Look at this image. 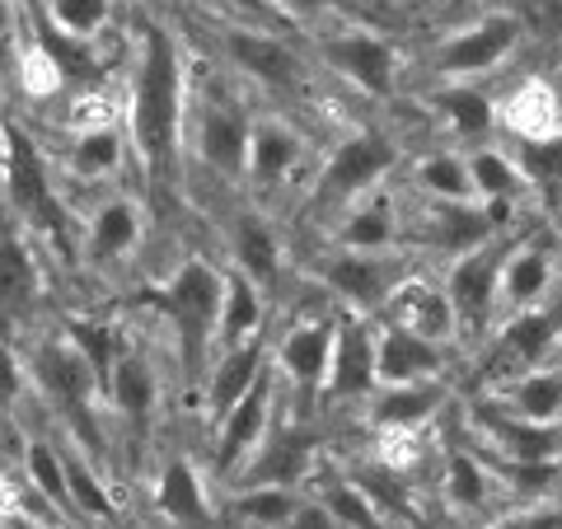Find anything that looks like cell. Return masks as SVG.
I'll return each instance as SVG.
<instances>
[{"label": "cell", "instance_id": "cell-38", "mask_svg": "<svg viewBox=\"0 0 562 529\" xmlns=\"http://www.w3.org/2000/svg\"><path fill=\"white\" fill-rule=\"evenodd\" d=\"M301 502L305 497L291 483H258V487L244 492V497H235L231 510H235V520L254 525V529H281L295 510H301Z\"/></svg>", "mask_w": 562, "mask_h": 529}, {"label": "cell", "instance_id": "cell-26", "mask_svg": "<svg viewBox=\"0 0 562 529\" xmlns=\"http://www.w3.org/2000/svg\"><path fill=\"white\" fill-rule=\"evenodd\" d=\"M492 235H502V230L492 225L483 202H431V211L422 216V239L450 258L479 249Z\"/></svg>", "mask_w": 562, "mask_h": 529}, {"label": "cell", "instance_id": "cell-25", "mask_svg": "<svg viewBox=\"0 0 562 529\" xmlns=\"http://www.w3.org/2000/svg\"><path fill=\"white\" fill-rule=\"evenodd\" d=\"M446 403V384L441 380H413V384H380L371 394V421L380 431H417L441 413Z\"/></svg>", "mask_w": 562, "mask_h": 529}, {"label": "cell", "instance_id": "cell-3", "mask_svg": "<svg viewBox=\"0 0 562 529\" xmlns=\"http://www.w3.org/2000/svg\"><path fill=\"white\" fill-rule=\"evenodd\" d=\"M249 132L254 117L235 94H198L188 99V127H183V146L192 150L211 179L244 188V169H249Z\"/></svg>", "mask_w": 562, "mask_h": 529}, {"label": "cell", "instance_id": "cell-35", "mask_svg": "<svg viewBox=\"0 0 562 529\" xmlns=\"http://www.w3.org/2000/svg\"><path fill=\"white\" fill-rule=\"evenodd\" d=\"M61 338L80 351L85 365L94 370L99 390H109V375H113V365H117V357H122V347H127L122 328L109 324V319H66Z\"/></svg>", "mask_w": 562, "mask_h": 529}, {"label": "cell", "instance_id": "cell-11", "mask_svg": "<svg viewBox=\"0 0 562 529\" xmlns=\"http://www.w3.org/2000/svg\"><path fill=\"white\" fill-rule=\"evenodd\" d=\"M562 342V309H520L506 319V328L492 338L487 357H483V380L487 384H506L549 361V351Z\"/></svg>", "mask_w": 562, "mask_h": 529}, {"label": "cell", "instance_id": "cell-16", "mask_svg": "<svg viewBox=\"0 0 562 529\" xmlns=\"http://www.w3.org/2000/svg\"><path fill=\"white\" fill-rule=\"evenodd\" d=\"M380 390L375 375V328L361 319H338V342H333V361H328V380L324 394L328 398H371Z\"/></svg>", "mask_w": 562, "mask_h": 529}, {"label": "cell", "instance_id": "cell-30", "mask_svg": "<svg viewBox=\"0 0 562 529\" xmlns=\"http://www.w3.org/2000/svg\"><path fill=\"white\" fill-rule=\"evenodd\" d=\"M431 113L446 122V127L460 140H483L497 127V103H492L473 80H446L431 90Z\"/></svg>", "mask_w": 562, "mask_h": 529}, {"label": "cell", "instance_id": "cell-17", "mask_svg": "<svg viewBox=\"0 0 562 529\" xmlns=\"http://www.w3.org/2000/svg\"><path fill=\"white\" fill-rule=\"evenodd\" d=\"M262 375H268V342H262V333L239 347L216 351L206 365V380H202V408L211 413V421L221 413H231Z\"/></svg>", "mask_w": 562, "mask_h": 529}, {"label": "cell", "instance_id": "cell-29", "mask_svg": "<svg viewBox=\"0 0 562 529\" xmlns=\"http://www.w3.org/2000/svg\"><path fill=\"white\" fill-rule=\"evenodd\" d=\"M43 300V268L20 230H0V314L20 319Z\"/></svg>", "mask_w": 562, "mask_h": 529}, {"label": "cell", "instance_id": "cell-21", "mask_svg": "<svg viewBox=\"0 0 562 529\" xmlns=\"http://www.w3.org/2000/svg\"><path fill=\"white\" fill-rule=\"evenodd\" d=\"M103 398H109V408L127 421V427H136V431L150 427L155 403H160V375H155V361L146 357V347H136V342L122 347Z\"/></svg>", "mask_w": 562, "mask_h": 529}, {"label": "cell", "instance_id": "cell-2", "mask_svg": "<svg viewBox=\"0 0 562 529\" xmlns=\"http://www.w3.org/2000/svg\"><path fill=\"white\" fill-rule=\"evenodd\" d=\"M221 300H225V272L206 258H183L165 286L140 291V305H150L173 328L179 361L188 384L206 380V365L216 357V328H221Z\"/></svg>", "mask_w": 562, "mask_h": 529}, {"label": "cell", "instance_id": "cell-52", "mask_svg": "<svg viewBox=\"0 0 562 529\" xmlns=\"http://www.w3.org/2000/svg\"><path fill=\"white\" fill-rule=\"evenodd\" d=\"M549 85H553V99H558V117H562V66H558L553 76H549Z\"/></svg>", "mask_w": 562, "mask_h": 529}, {"label": "cell", "instance_id": "cell-28", "mask_svg": "<svg viewBox=\"0 0 562 529\" xmlns=\"http://www.w3.org/2000/svg\"><path fill=\"white\" fill-rule=\"evenodd\" d=\"M155 510L188 529H202L211 520V502H206V483L198 464L183 460V454H169L160 464V479H155Z\"/></svg>", "mask_w": 562, "mask_h": 529}, {"label": "cell", "instance_id": "cell-6", "mask_svg": "<svg viewBox=\"0 0 562 529\" xmlns=\"http://www.w3.org/2000/svg\"><path fill=\"white\" fill-rule=\"evenodd\" d=\"M520 38H525L520 14L492 10V14H483V20H473V24H464V29L446 33V38L436 43V52H431V66L441 70L446 80L487 76V70H497V66L520 47Z\"/></svg>", "mask_w": 562, "mask_h": 529}, {"label": "cell", "instance_id": "cell-39", "mask_svg": "<svg viewBox=\"0 0 562 529\" xmlns=\"http://www.w3.org/2000/svg\"><path fill=\"white\" fill-rule=\"evenodd\" d=\"M441 492L454 510H483L492 502V473L479 454L469 450H450L446 454V479H441Z\"/></svg>", "mask_w": 562, "mask_h": 529}, {"label": "cell", "instance_id": "cell-34", "mask_svg": "<svg viewBox=\"0 0 562 529\" xmlns=\"http://www.w3.org/2000/svg\"><path fill=\"white\" fill-rule=\"evenodd\" d=\"M262 286H254L244 272H225V300H221V328H216V351L239 347L262 333Z\"/></svg>", "mask_w": 562, "mask_h": 529}, {"label": "cell", "instance_id": "cell-27", "mask_svg": "<svg viewBox=\"0 0 562 529\" xmlns=\"http://www.w3.org/2000/svg\"><path fill=\"white\" fill-rule=\"evenodd\" d=\"M403 235V221H398V206L390 198H357L347 206V216L333 235V249H351V254H390Z\"/></svg>", "mask_w": 562, "mask_h": 529}, {"label": "cell", "instance_id": "cell-8", "mask_svg": "<svg viewBox=\"0 0 562 529\" xmlns=\"http://www.w3.org/2000/svg\"><path fill=\"white\" fill-rule=\"evenodd\" d=\"M24 365H29V380L38 384L47 403H57L66 413L70 427H80L85 436H99V427H90V408H94V398H103V390L76 347L66 338H52L43 347H33V357Z\"/></svg>", "mask_w": 562, "mask_h": 529}, {"label": "cell", "instance_id": "cell-23", "mask_svg": "<svg viewBox=\"0 0 562 529\" xmlns=\"http://www.w3.org/2000/svg\"><path fill=\"white\" fill-rule=\"evenodd\" d=\"M140 230H146L140 206L132 198H109L85 225V254H90L94 268H113V262L136 254Z\"/></svg>", "mask_w": 562, "mask_h": 529}, {"label": "cell", "instance_id": "cell-18", "mask_svg": "<svg viewBox=\"0 0 562 529\" xmlns=\"http://www.w3.org/2000/svg\"><path fill=\"white\" fill-rule=\"evenodd\" d=\"M558 281V254L543 239H512L502 262V286H497V309H535Z\"/></svg>", "mask_w": 562, "mask_h": 529}, {"label": "cell", "instance_id": "cell-12", "mask_svg": "<svg viewBox=\"0 0 562 529\" xmlns=\"http://www.w3.org/2000/svg\"><path fill=\"white\" fill-rule=\"evenodd\" d=\"M272 394H277V380L268 370L231 413L216 417V440H211V473L216 479H235V473H244L258 460L262 440H268V421H272Z\"/></svg>", "mask_w": 562, "mask_h": 529}, {"label": "cell", "instance_id": "cell-53", "mask_svg": "<svg viewBox=\"0 0 562 529\" xmlns=\"http://www.w3.org/2000/svg\"><path fill=\"white\" fill-rule=\"evenodd\" d=\"M0 525H5V506H0Z\"/></svg>", "mask_w": 562, "mask_h": 529}, {"label": "cell", "instance_id": "cell-44", "mask_svg": "<svg viewBox=\"0 0 562 529\" xmlns=\"http://www.w3.org/2000/svg\"><path fill=\"white\" fill-rule=\"evenodd\" d=\"M324 506H328V516L338 520V529H380V516H384V510L371 502V492H366L357 479L328 483Z\"/></svg>", "mask_w": 562, "mask_h": 529}, {"label": "cell", "instance_id": "cell-31", "mask_svg": "<svg viewBox=\"0 0 562 529\" xmlns=\"http://www.w3.org/2000/svg\"><path fill=\"white\" fill-rule=\"evenodd\" d=\"M122 160H127V136H122V127H113V122H90L85 132H76V140H70V150H66V169L85 183L113 179Z\"/></svg>", "mask_w": 562, "mask_h": 529}, {"label": "cell", "instance_id": "cell-4", "mask_svg": "<svg viewBox=\"0 0 562 529\" xmlns=\"http://www.w3.org/2000/svg\"><path fill=\"white\" fill-rule=\"evenodd\" d=\"M0 198L38 235H57L66 225V211L57 202V188H52L38 140L24 127H14V122L5 127V136H0Z\"/></svg>", "mask_w": 562, "mask_h": 529}, {"label": "cell", "instance_id": "cell-51", "mask_svg": "<svg viewBox=\"0 0 562 529\" xmlns=\"http://www.w3.org/2000/svg\"><path fill=\"white\" fill-rule=\"evenodd\" d=\"M0 529H47V525L29 520V516H5V525H0Z\"/></svg>", "mask_w": 562, "mask_h": 529}, {"label": "cell", "instance_id": "cell-15", "mask_svg": "<svg viewBox=\"0 0 562 529\" xmlns=\"http://www.w3.org/2000/svg\"><path fill=\"white\" fill-rule=\"evenodd\" d=\"M479 431L502 464H558L562 460V421H525L506 408H479Z\"/></svg>", "mask_w": 562, "mask_h": 529}, {"label": "cell", "instance_id": "cell-37", "mask_svg": "<svg viewBox=\"0 0 562 529\" xmlns=\"http://www.w3.org/2000/svg\"><path fill=\"white\" fill-rule=\"evenodd\" d=\"M469 179H473V198L479 202H520L525 192V179L516 160L506 150H473L469 155Z\"/></svg>", "mask_w": 562, "mask_h": 529}, {"label": "cell", "instance_id": "cell-19", "mask_svg": "<svg viewBox=\"0 0 562 529\" xmlns=\"http://www.w3.org/2000/svg\"><path fill=\"white\" fill-rule=\"evenodd\" d=\"M333 342H338V319L333 314H314L305 324H291L286 338L277 347V361L286 370V380L305 394H319L328 380V361H333Z\"/></svg>", "mask_w": 562, "mask_h": 529}, {"label": "cell", "instance_id": "cell-32", "mask_svg": "<svg viewBox=\"0 0 562 529\" xmlns=\"http://www.w3.org/2000/svg\"><path fill=\"white\" fill-rule=\"evenodd\" d=\"M497 390L506 413H516L525 421H562V370L553 365H535L525 375L497 384Z\"/></svg>", "mask_w": 562, "mask_h": 529}, {"label": "cell", "instance_id": "cell-49", "mask_svg": "<svg viewBox=\"0 0 562 529\" xmlns=\"http://www.w3.org/2000/svg\"><path fill=\"white\" fill-rule=\"evenodd\" d=\"M502 529H562V502H543L516 520H502Z\"/></svg>", "mask_w": 562, "mask_h": 529}, {"label": "cell", "instance_id": "cell-5", "mask_svg": "<svg viewBox=\"0 0 562 529\" xmlns=\"http://www.w3.org/2000/svg\"><path fill=\"white\" fill-rule=\"evenodd\" d=\"M394 160L398 146L384 132H351L328 150L324 173L314 183V206H351L394 169Z\"/></svg>", "mask_w": 562, "mask_h": 529}, {"label": "cell", "instance_id": "cell-1", "mask_svg": "<svg viewBox=\"0 0 562 529\" xmlns=\"http://www.w3.org/2000/svg\"><path fill=\"white\" fill-rule=\"evenodd\" d=\"M188 70L179 38L165 24H140V52L132 76L127 132L136 146L140 173L155 198L179 188L183 173V127H188Z\"/></svg>", "mask_w": 562, "mask_h": 529}, {"label": "cell", "instance_id": "cell-41", "mask_svg": "<svg viewBox=\"0 0 562 529\" xmlns=\"http://www.w3.org/2000/svg\"><path fill=\"white\" fill-rule=\"evenodd\" d=\"M24 483L38 492L47 506H61L70 510V497H66V450L52 446V440L33 436L24 446Z\"/></svg>", "mask_w": 562, "mask_h": 529}, {"label": "cell", "instance_id": "cell-7", "mask_svg": "<svg viewBox=\"0 0 562 529\" xmlns=\"http://www.w3.org/2000/svg\"><path fill=\"white\" fill-rule=\"evenodd\" d=\"M221 52L225 61H231L235 70H244L254 85H262V90L272 94H301L310 85V61L301 57V52L291 47L286 33H272V29H225L221 33Z\"/></svg>", "mask_w": 562, "mask_h": 529}, {"label": "cell", "instance_id": "cell-45", "mask_svg": "<svg viewBox=\"0 0 562 529\" xmlns=\"http://www.w3.org/2000/svg\"><path fill=\"white\" fill-rule=\"evenodd\" d=\"M202 5H211L225 24H235V29H272V33H286L295 24L291 14L277 5V0H202Z\"/></svg>", "mask_w": 562, "mask_h": 529}, {"label": "cell", "instance_id": "cell-47", "mask_svg": "<svg viewBox=\"0 0 562 529\" xmlns=\"http://www.w3.org/2000/svg\"><path fill=\"white\" fill-rule=\"evenodd\" d=\"M20 76V20H14V0H0V85Z\"/></svg>", "mask_w": 562, "mask_h": 529}, {"label": "cell", "instance_id": "cell-46", "mask_svg": "<svg viewBox=\"0 0 562 529\" xmlns=\"http://www.w3.org/2000/svg\"><path fill=\"white\" fill-rule=\"evenodd\" d=\"M29 390V365L10 342H0V408H14Z\"/></svg>", "mask_w": 562, "mask_h": 529}, {"label": "cell", "instance_id": "cell-48", "mask_svg": "<svg viewBox=\"0 0 562 529\" xmlns=\"http://www.w3.org/2000/svg\"><path fill=\"white\" fill-rule=\"evenodd\" d=\"M277 5L286 10L295 24H305V20H319V14H347L351 0H277Z\"/></svg>", "mask_w": 562, "mask_h": 529}, {"label": "cell", "instance_id": "cell-13", "mask_svg": "<svg viewBox=\"0 0 562 529\" xmlns=\"http://www.w3.org/2000/svg\"><path fill=\"white\" fill-rule=\"evenodd\" d=\"M324 61L338 70L347 85H357L371 99H390L398 85V47L375 29H333L324 33Z\"/></svg>", "mask_w": 562, "mask_h": 529}, {"label": "cell", "instance_id": "cell-40", "mask_svg": "<svg viewBox=\"0 0 562 529\" xmlns=\"http://www.w3.org/2000/svg\"><path fill=\"white\" fill-rule=\"evenodd\" d=\"M66 497H70V516H85V520H113L117 516L109 483H103L90 469V460L76 450H66Z\"/></svg>", "mask_w": 562, "mask_h": 529}, {"label": "cell", "instance_id": "cell-10", "mask_svg": "<svg viewBox=\"0 0 562 529\" xmlns=\"http://www.w3.org/2000/svg\"><path fill=\"white\" fill-rule=\"evenodd\" d=\"M319 281L351 305L357 314H375L390 305V295L403 277H408V262L398 254H351V249H333L328 258H319Z\"/></svg>", "mask_w": 562, "mask_h": 529}, {"label": "cell", "instance_id": "cell-54", "mask_svg": "<svg viewBox=\"0 0 562 529\" xmlns=\"http://www.w3.org/2000/svg\"><path fill=\"white\" fill-rule=\"evenodd\" d=\"M558 347H562V342H558Z\"/></svg>", "mask_w": 562, "mask_h": 529}, {"label": "cell", "instance_id": "cell-22", "mask_svg": "<svg viewBox=\"0 0 562 529\" xmlns=\"http://www.w3.org/2000/svg\"><path fill=\"white\" fill-rule=\"evenodd\" d=\"M446 370V347L427 342L417 333L384 324L375 328V375L380 384H413V380H441Z\"/></svg>", "mask_w": 562, "mask_h": 529}, {"label": "cell", "instance_id": "cell-50", "mask_svg": "<svg viewBox=\"0 0 562 529\" xmlns=\"http://www.w3.org/2000/svg\"><path fill=\"white\" fill-rule=\"evenodd\" d=\"M281 529H338V520L328 516V506L324 502H301V510L281 525Z\"/></svg>", "mask_w": 562, "mask_h": 529}, {"label": "cell", "instance_id": "cell-43", "mask_svg": "<svg viewBox=\"0 0 562 529\" xmlns=\"http://www.w3.org/2000/svg\"><path fill=\"white\" fill-rule=\"evenodd\" d=\"M417 188L427 192L431 202H479L473 198V179H469V160L464 155H427L417 165Z\"/></svg>", "mask_w": 562, "mask_h": 529}, {"label": "cell", "instance_id": "cell-42", "mask_svg": "<svg viewBox=\"0 0 562 529\" xmlns=\"http://www.w3.org/2000/svg\"><path fill=\"white\" fill-rule=\"evenodd\" d=\"M512 160H516V169H520L525 188H535V192H558V198H562V132L535 136V140H516Z\"/></svg>", "mask_w": 562, "mask_h": 529}, {"label": "cell", "instance_id": "cell-24", "mask_svg": "<svg viewBox=\"0 0 562 529\" xmlns=\"http://www.w3.org/2000/svg\"><path fill=\"white\" fill-rule=\"evenodd\" d=\"M231 262L262 291L281 281V239L262 211H239L231 221Z\"/></svg>", "mask_w": 562, "mask_h": 529}, {"label": "cell", "instance_id": "cell-9", "mask_svg": "<svg viewBox=\"0 0 562 529\" xmlns=\"http://www.w3.org/2000/svg\"><path fill=\"white\" fill-rule=\"evenodd\" d=\"M506 249H512V239L492 235L487 244H479V249L450 258V272H446L441 286L450 295L460 333H483L492 319H497V286H502Z\"/></svg>", "mask_w": 562, "mask_h": 529}, {"label": "cell", "instance_id": "cell-33", "mask_svg": "<svg viewBox=\"0 0 562 529\" xmlns=\"http://www.w3.org/2000/svg\"><path fill=\"white\" fill-rule=\"evenodd\" d=\"M497 122L516 132V140H535V136H549L562 132V117H558V99H553V85L549 80H525L506 94Z\"/></svg>", "mask_w": 562, "mask_h": 529}, {"label": "cell", "instance_id": "cell-36", "mask_svg": "<svg viewBox=\"0 0 562 529\" xmlns=\"http://www.w3.org/2000/svg\"><path fill=\"white\" fill-rule=\"evenodd\" d=\"M43 24L70 43H94L113 24V0H38Z\"/></svg>", "mask_w": 562, "mask_h": 529}, {"label": "cell", "instance_id": "cell-14", "mask_svg": "<svg viewBox=\"0 0 562 529\" xmlns=\"http://www.w3.org/2000/svg\"><path fill=\"white\" fill-rule=\"evenodd\" d=\"M305 136L291 127L286 117H254L249 132V169H244V188H254L258 198H272L277 188H286L305 165Z\"/></svg>", "mask_w": 562, "mask_h": 529}, {"label": "cell", "instance_id": "cell-20", "mask_svg": "<svg viewBox=\"0 0 562 529\" xmlns=\"http://www.w3.org/2000/svg\"><path fill=\"white\" fill-rule=\"evenodd\" d=\"M384 314H390V324L408 328V333H417V338H427V342H441V347L454 338V333H460L446 286H431V281H422L413 272L394 286Z\"/></svg>", "mask_w": 562, "mask_h": 529}]
</instances>
